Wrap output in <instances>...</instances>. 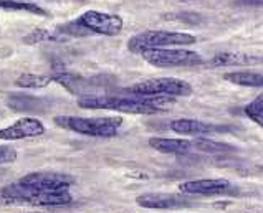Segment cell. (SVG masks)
I'll list each match as a JSON object with an SVG mask.
<instances>
[{
  "mask_svg": "<svg viewBox=\"0 0 263 213\" xmlns=\"http://www.w3.org/2000/svg\"><path fill=\"white\" fill-rule=\"evenodd\" d=\"M177 2H195V0H177Z\"/></svg>",
  "mask_w": 263,
  "mask_h": 213,
  "instance_id": "obj_22",
  "label": "cell"
},
{
  "mask_svg": "<svg viewBox=\"0 0 263 213\" xmlns=\"http://www.w3.org/2000/svg\"><path fill=\"white\" fill-rule=\"evenodd\" d=\"M55 124L68 129V131L91 135V138H112L119 127L123 126V119L116 118H78V116H57Z\"/></svg>",
  "mask_w": 263,
  "mask_h": 213,
  "instance_id": "obj_4",
  "label": "cell"
},
{
  "mask_svg": "<svg viewBox=\"0 0 263 213\" xmlns=\"http://www.w3.org/2000/svg\"><path fill=\"white\" fill-rule=\"evenodd\" d=\"M245 116L250 121H253L255 124H258L260 127H263V93L258 94L252 103H249L243 108Z\"/></svg>",
  "mask_w": 263,
  "mask_h": 213,
  "instance_id": "obj_19",
  "label": "cell"
},
{
  "mask_svg": "<svg viewBox=\"0 0 263 213\" xmlns=\"http://www.w3.org/2000/svg\"><path fill=\"white\" fill-rule=\"evenodd\" d=\"M174 104L176 98L171 96H141L133 93L124 96H86L78 100V106L83 109H108L126 114H144V116L166 112Z\"/></svg>",
  "mask_w": 263,
  "mask_h": 213,
  "instance_id": "obj_1",
  "label": "cell"
},
{
  "mask_svg": "<svg viewBox=\"0 0 263 213\" xmlns=\"http://www.w3.org/2000/svg\"><path fill=\"white\" fill-rule=\"evenodd\" d=\"M66 38L58 32V30H45V28H39L33 30L32 33H28L24 42L27 45H36V43H43V42H63Z\"/></svg>",
  "mask_w": 263,
  "mask_h": 213,
  "instance_id": "obj_18",
  "label": "cell"
},
{
  "mask_svg": "<svg viewBox=\"0 0 263 213\" xmlns=\"http://www.w3.org/2000/svg\"><path fill=\"white\" fill-rule=\"evenodd\" d=\"M22 185L39 188V190H68L70 185L73 184V179L66 173H55V172H32L27 173L25 177L20 180Z\"/></svg>",
  "mask_w": 263,
  "mask_h": 213,
  "instance_id": "obj_8",
  "label": "cell"
},
{
  "mask_svg": "<svg viewBox=\"0 0 263 213\" xmlns=\"http://www.w3.org/2000/svg\"><path fill=\"white\" fill-rule=\"evenodd\" d=\"M51 81H53L51 76L25 73V74H20L18 78L15 80V85L18 88H27V89H42V88H47Z\"/></svg>",
  "mask_w": 263,
  "mask_h": 213,
  "instance_id": "obj_17",
  "label": "cell"
},
{
  "mask_svg": "<svg viewBox=\"0 0 263 213\" xmlns=\"http://www.w3.org/2000/svg\"><path fill=\"white\" fill-rule=\"evenodd\" d=\"M17 161V150L13 147H0V165Z\"/></svg>",
  "mask_w": 263,
  "mask_h": 213,
  "instance_id": "obj_21",
  "label": "cell"
},
{
  "mask_svg": "<svg viewBox=\"0 0 263 213\" xmlns=\"http://www.w3.org/2000/svg\"><path fill=\"white\" fill-rule=\"evenodd\" d=\"M171 131L176 134H182V135H204L210 134L214 131V126L204 123V121H197V119H176L171 121Z\"/></svg>",
  "mask_w": 263,
  "mask_h": 213,
  "instance_id": "obj_13",
  "label": "cell"
},
{
  "mask_svg": "<svg viewBox=\"0 0 263 213\" xmlns=\"http://www.w3.org/2000/svg\"><path fill=\"white\" fill-rule=\"evenodd\" d=\"M2 200L7 205H36V207H62L71 203L68 190H39L22 185L20 182L7 185L2 190Z\"/></svg>",
  "mask_w": 263,
  "mask_h": 213,
  "instance_id": "obj_2",
  "label": "cell"
},
{
  "mask_svg": "<svg viewBox=\"0 0 263 213\" xmlns=\"http://www.w3.org/2000/svg\"><path fill=\"white\" fill-rule=\"evenodd\" d=\"M232 184L225 179H202L189 180L179 185V192L184 195H220L229 192Z\"/></svg>",
  "mask_w": 263,
  "mask_h": 213,
  "instance_id": "obj_10",
  "label": "cell"
},
{
  "mask_svg": "<svg viewBox=\"0 0 263 213\" xmlns=\"http://www.w3.org/2000/svg\"><path fill=\"white\" fill-rule=\"evenodd\" d=\"M142 60L156 68H176V66H197L204 60L197 51L184 48H157L142 53Z\"/></svg>",
  "mask_w": 263,
  "mask_h": 213,
  "instance_id": "obj_6",
  "label": "cell"
},
{
  "mask_svg": "<svg viewBox=\"0 0 263 213\" xmlns=\"http://www.w3.org/2000/svg\"><path fill=\"white\" fill-rule=\"evenodd\" d=\"M45 134V126L36 118H22L9 127L0 129V141H22L40 138Z\"/></svg>",
  "mask_w": 263,
  "mask_h": 213,
  "instance_id": "obj_9",
  "label": "cell"
},
{
  "mask_svg": "<svg viewBox=\"0 0 263 213\" xmlns=\"http://www.w3.org/2000/svg\"><path fill=\"white\" fill-rule=\"evenodd\" d=\"M149 146L154 150L162 152V154H176L182 156L191 152L194 147V142L185 139H166V138H151L149 139Z\"/></svg>",
  "mask_w": 263,
  "mask_h": 213,
  "instance_id": "obj_14",
  "label": "cell"
},
{
  "mask_svg": "<svg viewBox=\"0 0 263 213\" xmlns=\"http://www.w3.org/2000/svg\"><path fill=\"white\" fill-rule=\"evenodd\" d=\"M223 80L237 86H247V88H263V74L253 73V71H232L225 73Z\"/></svg>",
  "mask_w": 263,
  "mask_h": 213,
  "instance_id": "obj_15",
  "label": "cell"
},
{
  "mask_svg": "<svg viewBox=\"0 0 263 213\" xmlns=\"http://www.w3.org/2000/svg\"><path fill=\"white\" fill-rule=\"evenodd\" d=\"M78 24L88 30L89 33L116 36L121 33L124 27V20L116 13H106L98 10H88L77 18Z\"/></svg>",
  "mask_w": 263,
  "mask_h": 213,
  "instance_id": "obj_7",
  "label": "cell"
},
{
  "mask_svg": "<svg viewBox=\"0 0 263 213\" xmlns=\"http://www.w3.org/2000/svg\"><path fill=\"white\" fill-rule=\"evenodd\" d=\"M27 213H40V211H27Z\"/></svg>",
  "mask_w": 263,
  "mask_h": 213,
  "instance_id": "obj_23",
  "label": "cell"
},
{
  "mask_svg": "<svg viewBox=\"0 0 263 213\" xmlns=\"http://www.w3.org/2000/svg\"><path fill=\"white\" fill-rule=\"evenodd\" d=\"M0 9L2 10H12V12H27L40 17H47L48 12L42 9L35 2H25V0H0Z\"/></svg>",
  "mask_w": 263,
  "mask_h": 213,
  "instance_id": "obj_16",
  "label": "cell"
},
{
  "mask_svg": "<svg viewBox=\"0 0 263 213\" xmlns=\"http://www.w3.org/2000/svg\"><path fill=\"white\" fill-rule=\"evenodd\" d=\"M194 147H197L199 150H204V152H210V154H219V152L234 150V147L229 146V144L214 142V141H209V139H197L194 142Z\"/></svg>",
  "mask_w": 263,
  "mask_h": 213,
  "instance_id": "obj_20",
  "label": "cell"
},
{
  "mask_svg": "<svg viewBox=\"0 0 263 213\" xmlns=\"http://www.w3.org/2000/svg\"><path fill=\"white\" fill-rule=\"evenodd\" d=\"M263 62V58L249 55V53H232V51H223V53H217L214 58L210 60L209 65L210 66H252V65H258Z\"/></svg>",
  "mask_w": 263,
  "mask_h": 213,
  "instance_id": "obj_12",
  "label": "cell"
},
{
  "mask_svg": "<svg viewBox=\"0 0 263 213\" xmlns=\"http://www.w3.org/2000/svg\"><path fill=\"white\" fill-rule=\"evenodd\" d=\"M192 85L179 78H156L147 80L133 85L126 89V93L141 94V96H171V98H180V96H191L192 94Z\"/></svg>",
  "mask_w": 263,
  "mask_h": 213,
  "instance_id": "obj_5",
  "label": "cell"
},
{
  "mask_svg": "<svg viewBox=\"0 0 263 213\" xmlns=\"http://www.w3.org/2000/svg\"><path fill=\"white\" fill-rule=\"evenodd\" d=\"M197 38L191 33L184 32H167V30H146L133 35L127 40V50L136 55H142L147 50L157 48H174V47H187L194 45Z\"/></svg>",
  "mask_w": 263,
  "mask_h": 213,
  "instance_id": "obj_3",
  "label": "cell"
},
{
  "mask_svg": "<svg viewBox=\"0 0 263 213\" xmlns=\"http://www.w3.org/2000/svg\"><path fill=\"white\" fill-rule=\"evenodd\" d=\"M136 203L149 210H171L185 205L182 197L176 193H142L136 199Z\"/></svg>",
  "mask_w": 263,
  "mask_h": 213,
  "instance_id": "obj_11",
  "label": "cell"
}]
</instances>
